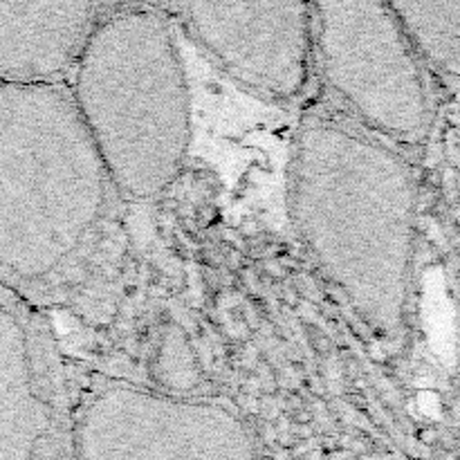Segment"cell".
Returning <instances> with one entry per match:
<instances>
[{
	"label": "cell",
	"mask_w": 460,
	"mask_h": 460,
	"mask_svg": "<svg viewBox=\"0 0 460 460\" xmlns=\"http://www.w3.org/2000/svg\"><path fill=\"white\" fill-rule=\"evenodd\" d=\"M346 460H395V458H389L386 454H378V451H370V454H353L351 458Z\"/></svg>",
	"instance_id": "obj_10"
},
{
	"label": "cell",
	"mask_w": 460,
	"mask_h": 460,
	"mask_svg": "<svg viewBox=\"0 0 460 460\" xmlns=\"http://www.w3.org/2000/svg\"><path fill=\"white\" fill-rule=\"evenodd\" d=\"M312 83L326 106L418 160L436 122V81L389 3H312Z\"/></svg>",
	"instance_id": "obj_4"
},
{
	"label": "cell",
	"mask_w": 460,
	"mask_h": 460,
	"mask_svg": "<svg viewBox=\"0 0 460 460\" xmlns=\"http://www.w3.org/2000/svg\"><path fill=\"white\" fill-rule=\"evenodd\" d=\"M124 205L68 85L0 83V285L41 310L72 304Z\"/></svg>",
	"instance_id": "obj_2"
},
{
	"label": "cell",
	"mask_w": 460,
	"mask_h": 460,
	"mask_svg": "<svg viewBox=\"0 0 460 460\" xmlns=\"http://www.w3.org/2000/svg\"><path fill=\"white\" fill-rule=\"evenodd\" d=\"M110 3H0V83L68 85Z\"/></svg>",
	"instance_id": "obj_8"
},
{
	"label": "cell",
	"mask_w": 460,
	"mask_h": 460,
	"mask_svg": "<svg viewBox=\"0 0 460 460\" xmlns=\"http://www.w3.org/2000/svg\"><path fill=\"white\" fill-rule=\"evenodd\" d=\"M68 90L124 203L166 196L193 141L191 77L169 14L110 3Z\"/></svg>",
	"instance_id": "obj_3"
},
{
	"label": "cell",
	"mask_w": 460,
	"mask_h": 460,
	"mask_svg": "<svg viewBox=\"0 0 460 460\" xmlns=\"http://www.w3.org/2000/svg\"><path fill=\"white\" fill-rule=\"evenodd\" d=\"M409 48L438 88L456 92L460 75V0L389 3Z\"/></svg>",
	"instance_id": "obj_9"
},
{
	"label": "cell",
	"mask_w": 460,
	"mask_h": 460,
	"mask_svg": "<svg viewBox=\"0 0 460 460\" xmlns=\"http://www.w3.org/2000/svg\"><path fill=\"white\" fill-rule=\"evenodd\" d=\"M182 38L242 90L296 106L312 88V3L160 5Z\"/></svg>",
	"instance_id": "obj_6"
},
{
	"label": "cell",
	"mask_w": 460,
	"mask_h": 460,
	"mask_svg": "<svg viewBox=\"0 0 460 460\" xmlns=\"http://www.w3.org/2000/svg\"><path fill=\"white\" fill-rule=\"evenodd\" d=\"M72 460H263V451L225 400L95 375L75 384Z\"/></svg>",
	"instance_id": "obj_5"
},
{
	"label": "cell",
	"mask_w": 460,
	"mask_h": 460,
	"mask_svg": "<svg viewBox=\"0 0 460 460\" xmlns=\"http://www.w3.org/2000/svg\"><path fill=\"white\" fill-rule=\"evenodd\" d=\"M420 182L415 160L341 112H301L287 213L310 261L386 353L411 333Z\"/></svg>",
	"instance_id": "obj_1"
},
{
	"label": "cell",
	"mask_w": 460,
	"mask_h": 460,
	"mask_svg": "<svg viewBox=\"0 0 460 460\" xmlns=\"http://www.w3.org/2000/svg\"><path fill=\"white\" fill-rule=\"evenodd\" d=\"M75 380L46 310L0 285V460H72Z\"/></svg>",
	"instance_id": "obj_7"
}]
</instances>
